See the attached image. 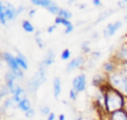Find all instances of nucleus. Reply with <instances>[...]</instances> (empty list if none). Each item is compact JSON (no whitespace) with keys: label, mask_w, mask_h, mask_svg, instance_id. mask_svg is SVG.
<instances>
[{"label":"nucleus","mask_w":127,"mask_h":120,"mask_svg":"<svg viewBox=\"0 0 127 120\" xmlns=\"http://www.w3.org/2000/svg\"><path fill=\"white\" fill-rule=\"evenodd\" d=\"M122 25H123V22H122V21H115V22H113V23H109V24L105 27V29H104V31H103V36H104V38L112 37V36L122 27Z\"/></svg>","instance_id":"nucleus-7"},{"label":"nucleus","mask_w":127,"mask_h":120,"mask_svg":"<svg viewBox=\"0 0 127 120\" xmlns=\"http://www.w3.org/2000/svg\"><path fill=\"white\" fill-rule=\"evenodd\" d=\"M72 88L77 92H83L86 89V76L84 73L75 75L72 79Z\"/></svg>","instance_id":"nucleus-6"},{"label":"nucleus","mask_w":127,"mask_h":120,"mask_svg":"<svg viewBox=\"0 0 127 120\" xmlns=\"http://www.w3.org/2000/svg\"><path fill=\"white\" fill-rule=\"evenodd\" d=\"M125 95L119 90L110 86L104 92V107L108 113L123 109L125 104Z\"/></svg>","instance_id":"nucleus-1"},{"label":"nucleus","mask_w":127,"mask_h":120,"mask_svg":"<svg viewBox=\"0 0 127 120\" xmlns=\"http://www.w3.org/2000/svg\"><path fill=\"white\" fill-rule=\"evenodd\" d=\"M68 95H69V99H70V100H76L77 92H76L73 88H71V89L69 90V92H68Z\"/></svg>","instance_id":"nucleus-29"},{"label":"nucleus","mask_w":127,"mask_h":120,"mask_svg":"<svg viewBox=\"0 0 127 120\" xmlns=\"http://www.w3.org/2000/svg\"><path fill=\"white\" fill-rule=\"evenodd\" d=\"M113 12H114V10H111V9H109V10H106V11L102 12V13L99 15V17H98V19H97L96 23H99V22H101L102 20H105V19H106V18H108V17H109Z\"/></svg>","instance_id":"nucleus-23"},{"label":"nucleus","mask_w":127,"mask_h":120,"mask_svg":"<svg viewBox=\"0 0 127 120\" xmlns=\"http://www.w3.org/2000/svg\"><path fill=\"white\" fill-rule=\"evenodd\" d=\"M92 4H93L95 7H100V6L102 5L101 0H92Z\"/></svg>","instance_id":"nucleus-34"},{"label":"nucleus","mask_w":127,"mask_h":120,"mask_svg":"<svg viewBox=\"0 0 127 120\" xmlns=\"http://www.w3.org/2000/svg\"><path fill=\"white\" fill-rule=\"evenodd\" d=\"M56 119V115L54 112H51L48 116H47V120H55Z\"/></svg>","instance_id":"nucleus-35"},{"label":"nucleus","mask_w":127,"mask_h":120,"mask_svg":"<svg viewBox=\"0 0 127 120\" xmlns=\"http://www.w3.org/2000/svg\"><path fill=\"white\" fill-rule=\"evenodd\" d=\"M58 120H65V115H64V114H63V113H62V114H60V115H59V119H58Z\"/></svg>","instance_id":"nucleus-38"},{"label":"nucleus","mask_w":127,"mask_h":120,"mask_svg":"<svg viewBox=\"0 0 127 120\" xmlns=\"http://www.w3.org/2000/svg\"><path fill=\"white\" fill-rule=\"evenodd\" d=\"M0 12H3L7 21H13L15 18L18 17L17 15V8L9 2L0 1Z\"/></svg>","instance_id":"nucleus-5"},{"label":"nucleus","mask_w":127,"mask_h":120,"mask_svg":"<svg viewBox=\"0 0 127 120\" xmlns=\"http://www.w3.org/2000/svg\"><path fill=\"white\" fill-rule=\"evenodd\" d=\"M17 108H19L21 111L23 112H27L28 110H30L32 108V104H31V101L26 97L24 99H22L20 102L17 103Z\"/></svg>","instance_id":"nucleus-15"},{"label":"nucleus","mask_w":127,"mask_h":120,"mask_svg":"<svg viewBox=\"0 0 127 120\" xmlns=\"http://www.w3.org/2000/svg\"><path fill=\"white\" fill-rule=\"evenodd\" d=\"M35 14H36V9H35V8L31 9V10L29 11V13H28V15H29L30 18H33V17L35 16Z\"/></svg>","instance_id":"nucleus-36"},{"label":"nucleus","mask_w":127,"mask_h":120,"mask_svg":"<svg viewBox=\"0 0 127 120\" xmlns=\"http://www.w3.org/2000/svg\"><path fill=\"white\" fill-rule=\"evenodd\" d=\"M103 70L106 72V74L116 71V63L113 60H107L102 64Z\"/></svg>","instance_id":"nucleus-16"},{"label":"nucleus","mask_w":127,"mask_h":120,"mask_svg":"<svg viewBox=\"0 0 127 120\" xmlns=\"http://www.w3.org/2000/svg\"><path fill=\"white\" fill-rule=\"evenodd\" d=\"M47 10H48L51 14H53V15H57V16H58V14H59V12H60V10H61V7H60L56 2L53 1V3L47 8Z\"/></svg>","instance_id":"nucleus-20"},{"label":"nucleus","mask_w":127,"mask_h":120,"mask_svg":"<svg viewBox=\"0 0 127 120\" xmlns=\"http://www.w3.org/2000/svg\"><path fill=\"white\" fill-rule=\"evenodd\" d=\"M117 5H118V7H119V8H121V9H125V8L127 7V4H126V3H124L122 0H119V1L117 2Z\"/></svg>","instance_id":"nucleus-32"},{"label":"nucleus","mask_w":127,"mask_h":120,"mask_svg":"<svg viewBox=\"0 0 127 120\" xmlns=\"http://www.w3.org/2000/svg\"><path fill=\"white\" fill-rule=\"evenodd\" d=\"M58 28V25L57 24H54V25H51V26H49L48 27V29H47V32L49 33V34H52L56 29Z\"/></svg>","instance_id":"nucleus-31"},{"label":"nucleus","mask_w":127,"mask_h":120,"mask_svg":"<svg viewBox=\"0 0 127 120\" xmlns=\"http://www.w3.org/2000/svg\"><path fill=\"white\" fill-rule=\"evenodd\" d=\"M35 42L37 44V46L40 48V49H44L45 48V43L41 37V32L40 31H37L35 33Z\"/></svg>","instance_id":"nucleus-21"},{"label":"nucleus","mask_w":127,"mask_h":120,"mask_svg":"<svg viewBox=\"0 0 127 120\" xmlns=\"http://www.w3.org/2000/svg\"><path fill=\"white\" fill-rule=\"evenodd\" d=\"M40 112L42 113L43 116H48L51 113V109L48 105H42L41 108H40Z\"/></svg>","instance_id":"nucleus-27"},{"label":"nucleus","mask_w":127,"mask_h":120,"mask_svg":"<svg viewBox=\"0 0 127 120\" xmlns=\"http://www.w3.org/2000/svg\"><path fill=\"white\" fill-rule=\"evenodd\" d=\"M53 3V0H40L39 1V4H38V6H40V7H43V8H48L51 4Z\"/></svg>","instance_id":"nucleus-28"},{"label":"nucleus","mask_w":127,"mask_h":120,"mask_svg":"<svg viewBox=\"0 0 127 120\" xmlns=\"http://www.w3.org/2000/svg\"><path fill=\"white\" fill-rule=\"evenodd\" d=\"M58 16H60V17H62V18H64V19L69 20V19L71 18L72 14H71V12H70L69 10H67V9H64V8H61V10H60V12H59Z\"/></svg>","instance_id":"nucleus-22"},{"label":"nucleus","mask_w":127,"mask_h":120,"mask_svg":"<svg viewBox=\"0 0 127 120\" xmlns=\"http://www.w3.org/2000/svg\"><path fill=\"white\" fill-rule=\"evenodd\" d=\"M116 58L120 63H127V44L122 45L116 51Z\"/></svg>","instance_id":"nucleus-10"},{"label":"nucleus","mask_w":127,"mask_h":120,"mask_svg":"<svg viewBox=\"0 0 127 120\" xmlns=\"http://www.w3.org/2000/svg\"><path fill=\"white\" fill-rule=\"evenodd\" d=\"M107 81L110 86L122 92L127 97V77L120 71H114L107 74Z\"/></svg>","instance_id":"nucleus-3"},{"label":"nucleus","mask_w":127,"mask_h":120,"mask_svg":"<svg viewBox=\"0 0 127 120\" xmlns=\"http://www.w3.org/2000/svg\"><path fill=\"white\" fill-rule=\"evenodd\" d=\"M12 97H13L14 101H15L16 103H18V102H20L22 99H24V98L27 97L26 90H25L23 87H21L20 85H18L17 88H16V90H15V92L12 94Z\"/></svg>","instance_id":"nucleus-12"},{"label":"nucleus","mask_w":127,"mask_h":120,"mask_svg":"<svg viewBox=\"0 0 127 120\" xmlns=\"http://www.w3.org/2000/svg\"><path fill=\"white\" fill-rule=\"evenodd\" d=\"M122 1H123L124 3H126V4H127V0H122Z\"/></svg>","instance_id":"nucleus-43"},{"label":"nucleus","mask_w":127,"mask_h":120,"mask_svg":"<svg viewBox=\"0 0 127 120\" xmlns=\"http://www.w3.org/2000/svg\"><path fill=\"white\" fill-rule=\"evenodd\" d=\"M2 59L8 64L10 70H12L15 73V75L17 76V78H23L24 77L23 69L19 66V63L17 61L16 57H14L12 54H10L8 52H3L2 53Z\"/></svg>","instance_id":"nucleus-4"},{"label":"nucleus","mask_w":127,"mask_h":120,"mask_svg":"<svg viewBox=\"0 0 127 120\" xmlns=\"http://www.w3.org/2000/svg\"><path fill=\"white\" fill-rule=\"evenodd\" d=\"M46 69H47V66L40 63L39 68L36 71V73L34 74V76L28 80L27 89L32 94H36L38 89L40 88V86L46 81Z\"/></svg>","instance_id":"nucleus-2"},{"label":"nucleus","mask_w":127,"mask_h":120,"mask_svg":"<svg viewBox=\"0 0 127 120\" xmlns=\"http://www.w3.org/2000/svg\"><path fill=\"white\" fill-rule=\"evenodd\" d=\"M24 11H25V7H24V6L21 5V6L17 7V15H18V16H19L21 13H23Z\"/></svg>","instance_id":"nucleus-33"},{"label":"nucleus","mask_w":127,"mask_h":120,"mask_svg":"<svg viewBox=\"0 0 127 120\" xmlns=\"http://www.w3.org/2000/svg\"><path fill=\"white\" fill-rule=\"evenodd\" d=\"M16 59H17V61L19 63V66L23 70H27L28 69V61L26 60V57L23 54H21L20 52H18V54L16 56Z\"/></svg>","instance_id":"nucleus-18"},{"label":"nucleus","mask_w":127,"mask_h":120,"mask_svg":"<svg viewBox=\"0 0 127 120\" xmlns=\"http://www.w3.org/2000/svg\"><path fill=\"white\" fill-rule=\"evenodd\" d=\"M9 94H11L10 89L8 88V86L6 84H3L1 86V89H0V97L1 98H4L5 96H8Z\"/></svg>","instance_id":"nucleus-24"},{"label":"nucleus","mask_w":127,"mask_h":120,"mask_svg":"<svg viewBox=\"0 0 127 120\" xmlns=\"http://www.w3.org/2000/svg\"><path fill=\"white\" fill-rule=\"evenodd\" d=\"M22 29L27 33H34L35 27L29 20H23L22 21Z\"/></svg>","instance_id":"nucleus-19"},{"label":"nucleus","mask_w":127,"mask_h":120,"mask_svg":"<svg viewBox=\"0 0 127 120\" xmlns=\"http://www.w3.org/2000/svg\"><path fill=\"white\" fill-rule=\"evenodd\" d=\"M70 51L68 50V49H64L63 52H62V54H61V59L63 60H68L69 58H70Z\"/></svg>","instance_id":"nucleus-26"},{"label":"nucleus","mask_w":127,"mask_h":120,"mask_svg":"<svg viewBox=\"0 0 127 120\" xmlns=\"http://www.w3.org/2000/svg\"><path fill=\"white\" fill-rule=\"evenodd\" d=\"M123 20H124V22H126V23H127V15H125V16H124V19H123Z\"/></svg>","instance_id":"nucleus-41"},{"label":"nucleus","mask_w":127,"mask_h":120,"mask_svg":"<svg viewBox=\"0 0 127 120\" xmlns=\"http://www.w3.org/2000/svg\"><path fill=\"white\" fill-rule=\"evenodd\" d=\"M74 0H68V4H70V3H72Z\"/></svg>","instance_id":"nucleus-42"},{"label":"nucleus","mask_w":127,"mask_h":120,"mask_svg":"<svg viewBox=\"0 0 127 120\" xmlns=\"http://www.w3.org/2000/svg\"><path fill=\"white\" fill-rule=\"evenodd\" d=\"M126 112H127V97L125 98V104H124V108H123Z\"/></svg>","instance_id":"nucleus-40"},{"label":"nucleus","mask_w":127,"mask_h":120,"mask_svg":"<svg viewBox=\"0 0 127 120\" xmlns=\"http://www.w3.org/2000/svg\"><path fill=\"white\" fill-rule=\"evenodd\" d=\"M110 120H127V112L124 109L116 110L110 113Z\"/></svg>","instance_id":"nucleus-14"},{"label":"nucleus","mask_w":127,"mask_h":120,"mask_svg":"<svg viewBox=\"0 0 127 120\" xmlns=\"http://www.w3.org/2000/svg\"><path fill=\"white\" fill-rule=\"evenodd\" d=\"M55 24H57V25H64V34L65 35H67V34H69V33H71L72 31H73V25H72V23L69 21V20H67V19H64V18H62V17H60V16H57L56 17V19H55Z\"/></svg>","instance_id":"nucleus-9"},{"label":"nucleus","mask_w":127,"mask_h":120,"mask_svg":"<svg viewBox=\"0 0 127 120\" xmlns=\"http://www.w3.org/2000/svg\"><path fill=\"white\" fill-rule=\"evenodd\" d=\"M30 1H31V3H32L33 5L38 6V4H39V1H40V0H30Z\"/></svg>","instance_id":"nucleus-39"},{"label":"nucleus","mask_w":127,"mask_h":120,"mask_svg":"<svg viewBox=\"0 0 127 120\" xmlns=\"http://www.w3.org/2000/svg\"><path fill=\"white\" fill-rule=\"evenodd\" d=\"M25 116H26L27 118H32V117H34V116H35V110H34L33 108H31L30 110H28L27 112H25Z\"/></svg>","instance_id":"nucleus-30"},{"label":"nucleus","mask_w":127,"mask_h":120,"mask_svg":"<svg viewBox=\"0 0 127 120\" xmlns=\"http://www.w3.org/2000/svg\"><path fill=\"white\" fill-rule=\"evenodd\" d=\"M107 79V74L104 76L102 73H96L95 75H93L92 77V84L96 87L102 85L104 83V80Z\"/></svg>","instance_id":"nucleus-17"},{"label":"nucleus","mask_w":127,"mask_h":120,"mask_svg":"<svg viewBox=\"0 0 127 120\" xmlns=\"http://www.w3.org/2000/svg\"><path fill=\"white\" fill-rule=\"evenodd\" d=\"M84 61H85L84 58H83L82 56H78V57L72 59V60L66 64L65 70H66L67 72H70V71H72V70H74V69H77V68L81 67V66L84 64Z\"/></svg>","instance_id":"nucleus-8"},{"label":"nucleus","mask_w":127,"mask_h":120,"mask_svg":"<svg viewBox=\"0 0 127 120\" xmlns=\"http://www.w3.org/2000/svg\"><path fill=\"white\" fill-rule=\"evenodd\" d=\"M81 50L84 54L90 53V46H89V41H83L81 44Z\"/></svg>","instance_id":"nucleus-25"},{"label":"nucleus","mask_w":127,"mask_h":120,"mask_svg":"<svg viewBox=\"0 0 127 120\" xmlns=\"http://www.w3.org/2000/svg\"><path fill=\"white\" fill-rule=\"evenodd\" d=\"M55 60H56V54L52 49H49L47 54H46V56H45V58H44V60L41 61V63L48 67L49 65L53 64L55 62Z\"/></svg>","instance_id":"nucleus-11"},{"label":"nucleus","mask_w":127,"mask_h":120,"mask_svg":"<svg viewBox=\"0 0 127 120\" xmlns=\"http://www.w3.org/2000/svg\"><path fill=\"white\" fill-rule=\"evenodd\" d=\"M53 88H54V96L55 98H59L62 92V81L59 76H55L53 79Z\"/></svg>","instance_id":"nucleus-13"},{"label":"nucleus","mask_w":127,"mask_h":120,"mask_svg":"<svg viewBox=\"0 0 127 120\" xmlns=\"http://www.w3.org/2000/svg\"><path fill=\"white\" fill-rule=\"evenodd\" d=\"M91 55H92L93 57H95V59H98V58L100 57L101 54H100V52H92Z\"/></svg>","instance_id":"nucleus-37"}]
</instances>
